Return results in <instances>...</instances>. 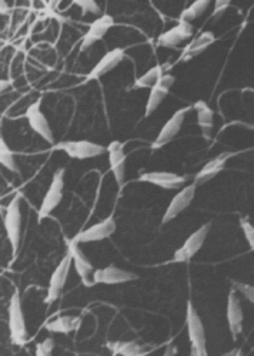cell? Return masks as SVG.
Returning <instances> with one entry per match:
<instances>
[{
	"mask_svg": "<svg viewBox=\"0 0 254 356\" xmlns=\"http://www.w3.org/2000/svg\"><path fill=\"white\" fill-rule=\"evenodd\" d=\"M9 332H10V341L16 346H23L28 342V326H26V319H24L23 308H22V299L19 289H15L12 294L9 308Z\"/></svg>",
	"mask_w": 254,
	"mask_h": 356,
	"instance_id": "1",
	"label": "cell"
},
{
	"mask_svg": "<svg viewBox=\"0 0 254 356\" xmlns=\"http://www.w3.org/2000/svg\"><path fill=\"white\" fill-rule=\"evenodd\" d=\"M186 325H187L189 339L192 344V355L193 356H206L208 346H206L205 325H203L201 318L197 314L196 308L193 307L192 300H189L187 307H186Z\"/></svg>",
	"mask_w": 254,
	"mask_h": 356,
	"instance_id": "2",
	"label": "cell"
},
{
	"mask_svg": "<svg viewBox=\"0 0 254 356\" xmlns=\"http://www.w3.org/2000/svg\"><path fill=\"white\" fill-rule=\"evenodd\" d=\"M63 189H65V169H59L55 171L52 183L49 185V189L43 197L42 205L37 211V221L42 223L44 218L52 214L58 205L63 200Z\"/></svg>",
	"mask_w": 254,
	"mask_h": 356,
	"instance_id": "3",
	"label": "cell"
},
{
	"mask_svg": "<svg viewBox=\"0 0 254 356\" xmlns=\"http://www.w3.org/2000/svg\"><path fill=\"white\" fill-rule=\"evenodd\" d=\"M20 201L22 196L16 194L12 201L9 203L5 214V230L9 239V244L12 246L13 257L17 254L20 246V238H22V211H20Z\"/></svg>",
	"mask_w": 254,
	"mask_h": 356,
	"instance_id": "4",
	"label": "cell"
},
{
	"mask_svg": "<svg viewBox=\"0 0 254 356\" xmlns=\"http://www.w3.org/2000/svg\"><path fill=\"white\" fill-rule=\"evenodd\" d=\"M53 150L63 151L70 158H76V160H87V158L99 157L101 154L108 153V147H103V146L87 142V140L60 142L53 146Z\"/></svg>",
	"mask_w": 254,
	"mask_h": 356,
	"instance_id": "5",
	"label": "cell"
},
{
	"mask_svg": "<svg viewBox=\"0 0 254 356\" xmlns=\"http://www.w3.org/2000/svg\"><path fill=\"white\" fill-rule=\"evenodd\" d=\"M193 105H187L177 110L167 121L166 124L162 127V130L159 131L156 140L151 143V150H159L163 149L164 146H167L169 143H171L174 140V137L180 133L182 126L185 123L186 115L192 110Z\"/></svg>",
	"mask_w": 254,
	"mask_h": 356,
	"instance_id": "6",
	"label": "cell"
},
{
	"mask_svg": "<svg viewBox=\"0 0 254 356\" xmlns=\"http://www.w3.org/2000/svg\"><path fill=\"white\" fill-rule=\"evenodd\" d=\"M71 262H73L71 254L67 251L66 255L63 257V260L60 261V264L53 271L52 277H50L49 288H47V295L44 298V304L46 305H52L53 303H56V300L59 299V296H60V294H62V291L65 288V284L67 281Z\"/></svg>",
	"mask_w": 254,
	"mask_h": 356,
	"instance_id": "7",
	"label": "cell"
},
{
	"mask_svg": "<svg viewBox=\"0 0 254 356\" xmlns=\"http://www.w3.org/2000/svg\"><path fill=\"white\" fill-rule=\"evenodd\" d=\"M210 231V223L201 226L197 231H194L186 241L185 244L177 250L173 255V262L176 264H182V262H189L200 250L203 244H205L208 234Z\"/></svg>",
	"mask_w": 254,
	"mask_h": 356,
	"instance_id": "8",
	"label": "cell"
},
{
	"mask_svg": "<svg viewBox=\"0 0 254 356\" xmlns=\"http://www.w3.org/2000/svg\"><path fill=\"white\" fill-rule=\"evenodd\" d=\"M196 188H197V185L194 183L190 185H186L171 198V201H170L169 207L166 208V212L163 214V218H162L163 226L173 221L176 217H179L192 204V201L194 200V196H196Z\"/></svg>",
	"mask_w": 254,
	"mask_h": 356,
	"instance_id": "9",
	"label": "cell"
},
{
	"mask_svg": "<svg viewBox=\"0 0 254 356\" xmlns=\"http://www.w3.org/2000/svg\"><path fill=\"white\" fill-rule=\"evenodd\" d=\"M40 104H42V99H39L37 101L32 103L28 110H26V119L29 121V126L32 127V130L39 134L42 139L50 144L55 146V135H53V131H52V127H50L47 119L44 117L42 108H40Z\"/></svg>",
	"mask_w": 254,
	"mask_h": 356,
	"instance_id": "10",
	"label": "cell"
},
{
	"mask_svg": "<svg viewBox=\"0 0 254 356\" xmlns=\"http://www.w3.org/2000/svg\"><path fill=\"white\" fill-rule=\"evenodd\" d=\"M67 251L71 254L73 258V265L76 268V272H78V276L81 277L82 282L85 287H93L94 281H93V265L92 262L86 258V255L83 254V251L81 250L79 242L76 241L74 238L71 241H69L67 244Z\"/></svg>",
	"mask_w": 254,
	"mask_h": 356,
	"instance_id": "11",
	"label": "cell"
},
{
	"mask_svg": "<svg viewBox=\"0 0 254 356\" xmlns=\"http://www.w3.org/2000/svg\"><path fill=\"white\" fill-rule=\"evenodd\" d=\"M227 323H228V331L232 334V338L236 341L239 338V335L243 331V319H244V314H243V308L240 304V299L237 296V291L233 288L228 292L227 296Z\"/></svg>",
	"mask_w": 254,
	"mask_h": 356,
	"instance_id": "12",
	"label": "cell"
},
{
	"mask_svg": "<svg viewBox=\"0 0 254 356\" xmlns=\"http://www.w3.org/2000/svg\"><path fill=\"white\" fill-rule=\"evenodd\" d=\"M115 26V19L110 15H101L100 17H97L93 23H90L89 31L86 32V35L82 39L81 43V51H86L89 50L94 43L100 42L103 39L108 32Z\"/></svg>",
	"mask_w": 254,
	"mask_h": 356,
	"instance_id": "13",
	"label": "cell"
},
{
	"mask_svg": "<svg viewBox=\"0 0 254 356\" xmlns=\"http://www.w3.org/2000/svg\"><path fill=\"white\" fill-rule=\"evenodd\" d=\"M126 56V49L124 47H116L110 51H108L103 58H101L96 66L89 71L86 76L85 81H92V80H99L112 70H115L124 59Z\"/></svg>",
	"mask_w": 254,
	"mask_h": 356,
	"instance_id": "14",
	"label": "cell"
},
{
	"mask_svg": "<svg viewBox=\"0 0 254 356\" xmlns=\"http://www.w3.org/2000/svg\"><path fill=\"white\" fill-rule=\"evenodd\" d=\"M174 81H176V77L170 73H166L159 80V83L153 89H150L147 103H146V108H144V117H150L158 110L159 105L162 104V101L167 97L169 92L171 90Z\"/></svg>",
	"mask_w": 254,
	"mask_h": 356,
	"instance_id": "15",
	"label": "cell"
},
{
	"mask_svg": "<svg viewBox=\"0 0 254 356\" xmlns=\"http://www.w3.org/2000/svg\"><path fill=\"white\" fill-rule=\"evenodd\" d=\"M139 277L135 272L109 265L106 268L96 269L93 273L94 284H106V285H119L130 281H136Z\"/></svg>",
	"mask_w": 254,
	"mask_h": 356,
	"instance_id": "16",
	"label": "cell"
},
{
	"mask_svg": "<svg viewBox=\"0 0 254 356\" xmlns=\"http://www.w3.org/2000/svg\"><path fill=\"white\" fill-rule=\"evenodd\" d=\"M116 231V221L113 215L108 217L106 220L100 221L89 228H86L85 231L79 232L78 235L74 237V239L78 241L79 244H86V242H97V241H103L109 237H112Z\"/></svg>",
	"mask_w": 254,
	"mask_h": 356,
	"instance_id": "17",
	"label": "cell"
},
{
	"mask_svg": "<svg viewBox=\"0 0 254 356\" xmlns=\"http://www.w3.org/2000/svg\"><path fill=\"white\" fill-rule=\"evenodd\" d=\"M193 36V26L187 22H179L171 29L158 37V46L166 49H174Z\"/></svg>",
	"mask_w": 254,
	"mask_h": 356,
	"instance_id": "18",
	"label": "cell"
},
{
	"mask_svg": "<svg viewBox=\"0 0 254 356\" xmlns=\"http://www.w3.org/2000/svg\"><path fill=\"white\" fill-rule=\"evenodd\" d=\"M186 180L187 178L185 176H179V174L169 173V171H149V173H143L139 177V181L153 184L163 189L180 188L185 185Z\"/></svg>",
	"mask_w": 254,
	"mask_h": 356,
	"instance_id": "19",
	"label": "cell"
},
{
	"mask_svg": "<svg viewBox=\"0 0 254 356\" xmlns=\"http://www.w3.org/2000/svg\"><path fill=\"white\" fill-rule=\"evenodd\" d=\"M108 154H109V162H110V170L113 173V177L116 183L120 187H123L124 177H126L124 144L120 142H112L108 146Z\"/></svg>",
	"mask_w": 254,
	"mask_h": 356,
	"instance_id": "20",
	"label": "cell"
},
{
	"mask_svg": "<svg viewBox=\"0 0 254 356\" xmlns=\"http://www.w3.org/2000/svg\"><path fill=\"white\" fill-rule=\"evenodd\" d=\"M233 155H235L233 153H221V154L216 155L214 158H212L194 176V184L198 187V185H203V184L209 183L210 180H213L217 174H220L223 171V169L226 167V162L228 161V158H232Z\"/></svg>",
	"mask_w": 254,
	"mask_h": 356,
	"instance_id": "21",
	"label": "cell"
},
{
	"mask_svg": "<svg viewBox=\"0 0 254 356\" xmlns=\"http://www.w3.org/2000/svg\"><path fill=\"white\" fill-rule=\"evenodd\" d=\"M216 42V36L213 32H203L198 36H196L182 51L180 62H189L201 53H205L213 43Z\"/></svg>",
	"mask_w": 254,
	"mask_h": 356,
	"instance_id": "22",
	"label": "cell"
},
{
	"mask_svg": "<svg viewBox=\"0 0 254 356\" xmlns=\"http://www.w3.org/2000/svg\"><path fill=\"white\" fill-rule=\"evenodd\" d=\"M193 108L197 113V124L201 128V133L205 135V139L209 140L214 127V112L209 107V104L203 100L196 101L193 104Z\"/></svg>",
	"mask_w": 254,
	"mask_h": 356,
	"instance_id": "23",
	"label": "cell"
},
{
	"mask_svg": "<svg viewBox=\"0 0 254 356\" xmlns=\"http://www.w3.org/2000/svg\"><path fill=\"white\" fill-rule=\"evenodd\" d=\"M79 326H81V318L79 316H71V315L59 316V318L50 321L44 325V328L49 332L65 334V335L78 331Z\"/></svg>",
	"mask_w": 254,
	"mask_h": 356,
	"instance_id": "24",
	"label": "cell"
},
{
	"mask_svg": "<svg viewBox=\"0 0 254 356\" xmlns=\"http://www.w3.org/2000/svg\"><path fill=\"white\" fill-rule=\"evenodd\" d=\"M169 67H170V65H158L155 67H151L143 76H140L139 78L135 80L132 89L133 90H137V89H153L159 83V80L166 74L164 71L169 70Z\"/></svg>",
	"mask_w": 254,
	"mask_h": 356,
	"instance_id": "25",
	"label": "cell"
},
{
	"mask_svg": "<svg viewBox=\"0 0 254 356\" xmlns=\"http://www.w3.org/2000/svg\"><path fill=\"white\" fill-rule=\"evenodd\" d=\"M108 349L113 355H121V356H137L144 353L143 346L135 341L130 342H108Z\"/></svg>",
	"mask_w": 254,
	"mask_h": 356,
	"instance_id": "26",
	"label": "cell"
},
{
	"mask_svg": "<svg viewBox=\"0 0 254 356\" xmlns=\"http://www.w3.org/2000/svg\"><path fill=\"white\" fill-rule=\"evenodd\" d=\"M0 162H2V166L5 169H8L9 171L16 173V174L20 173V170L17 167L16 158H15V154H13L12 149L8 146V143H6L3 137L0 139Z\"/></svg>",
	"mask_w": 254,
	"mask_h": 356,
	"instance_id": "27",
	"label": "cell"
},
{
	"mask_svg": "<svg viewBox=\"0 0 254 356\" xmlns=\"http://www.w3.org/2000/svg\"><path fill=\"white\" fill-rule=\"evenodd\" d=\"M209 5H210L209 0H197V2H193L189 8H186L182 12L179 22H187V23L193 22L194 19L200 17L203 13L206 12Z\"/></svg>",
	"mask_w": 254,
	"mask_h": 356,
	"instance_id": "28",
	"label": "cell"
},
{
	"mask_svg": "<svg viewBox=\"0 0 254 356\" xmlns=\"http://www.w3.org/2000/svg\"><path fill=\"white\" fill-rule=\"evenodd\" d=\"M232 284L237 292H240L250 304L254 305V285H250L246 282H237V281H233Z\"/></svg>",
	"mask_w": 254,
	"mask_h": 356,
	"instance_id": "29",
	"label": "cell"
},
{
	"mask_svg": "<svg viewBox=\"0 0 254 356\" xmlns=\"http://www.w3.org/2000/svg\"><path fill=\"white\" fill-rule=\"evenodd\" d=\"M240 227H242V231L250 245V248L254 251V226L248 221V218H242Z\"/></svg>",
	"mask_w": 254,
	"mask_h": 356,
	"instance_id": "30",
	"label": "cell"
},
{
	"mask_svg": "<svg viewBox=\"0 0 254 356\" xmlns=\"http://www.w3.org/2000/svg\"><path fill=\"white\" fill-rule=\"evenodd\" d=\"M55 349V341L52 338H46L40 344L36 345V355L37 356H50Z\"/></svg>",
	"mask_w": 254,
	"mask_h": 356,
	"instance_id": "31",
	"label": "cell"
},
{
	"mask_svg": "<svg viewBox=\"0 0 254 356\" xmlns=\"http://www.w3.org/2000/svg\"><path fill=\"white\" fill-rule=\"evenodd\" d=\"M74 5H78L81 9H82V13L86 15V13H92V15H100V6L94 2H92V0H76Z\"/></svg>",
	"mask_w": 254,
	"mask_h": 356,
	"instance_id": "32",
	"label": "cell"
},
{
	"mask_svg": "<svg viewBox=\"0 0 254 356\" xmlns=\"http://www.w3.org/2000/svg\"><path fill=\"white\" fill-rule=\"evenodd\" d=\"M230 5H232V3L228 2V0H216L214 10H213V13H212V19H213V20L220 19V17L223 16V13L226 12V9L230 8Z\"/></svg>",
	"mask_w": 254,
	"mask_h": 356,
	"instance_id": "33",
	"label": "cell"
}]
</instances>
